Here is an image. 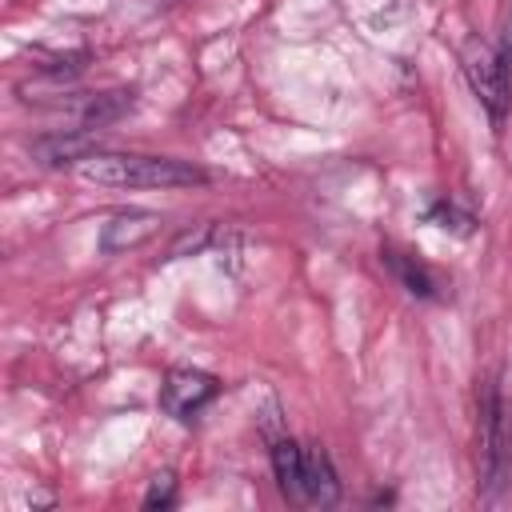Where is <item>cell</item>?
Instances as JSON below:
<instances>
[{"label": "cell", "mask_w": 512, "mask_h": 512, "mask_svg": "<svg viewBox=\"0 0 512 512\" xmlns=\"http://www.w3.org/2000/svg\"><path fill=\"white\" fill-rule=\"evenodd\" d=\"M76 172L80 180L100 188H192L208 180V172H200L196 164L140 152H88Z\"/></svg>", "instance_id": "obj_1"}, {"label": "cell", "mask_w": 512, "mask_h": 512, "mask_svg": "<svg viewBox=\"0 0 512 512\" xmlns=\"http://www.w3.org/2000/svg\"><path fill=\"white\" fill-rule=\"evenodd\" d=\"M480 456H484V504H496V488H512V364H504L484 392Z\"/></svg>", "instance_id": "obj_2"}, {"label": "cell", "mask_w": 512, "mask_h": 512, "mask_svg": "<svg viewBox=\"0 0 512 512\" xmlns=\"http://www.w3.org/2000/svg\"><path fill=\"white\" fill-rule=\"evenodd\" d=\"M460 64H464V76H468V84H472V92H476V100L488 108V116L500 124L504 120V112H508V60L488 44V40H480V36H472L468 44H464V52H460Z\"/></svg>", "instance_id": "obj_3"}, {"label": "cell", "mask_w": 512, "mask_h": 512, "mask_svg": "<svg viewBox=\"0 0 512 512\" xmlns=\"http://www.w3.org/2000/svg\"><path fill=\"white\" fill-rule=\"evenodd\" d=\"M220 392L216 376L208 372H196V368H172L164 376V388H160V408L172 416V420H196V412Z\"/></svg>", "instance_id": "obj_4"}, {"label": "cell", "mask_w": 512, "mask_h": 512, "mask_svg": "<svg viewBox=\"0 0 512 512\" xmlns=\"http://www.w3.org/2000/svg\"><path fill=\"white\" fill-rule=\"evenodd\" d=\"M88 152H96V132L92 128H64V132H52V136H40L32 144V156L36 164L44 168H64V164H80Z\"/></svg>", "instance_id": "obj_5"}, {"label": "cell", "mask_w": 512, "mask_h": 512, "mask_svg": "<svg viewBox=\"0 0 512 512\" xmlns=\"http://www.w3.org/2000/svg\"><path fill=\"white\" fill-rule=\"evenodd\" d=\"M160 228V216L156 212H116L104 220L100 228V248L104 252H124V248H136L144 244L148 236H156Z\"/></svg>", "instance_id": "obj_6"}, {"label": "cell", "mask_w": 512, "mask_h": 512, "mask_svg": "<svg viewBox=\"0 0 512 512\" xmlns=\"http://www.w3.org/2000/svg\"><path fill=\"white\" fill-rule=\"evenodd\" d=\"M340 496V484H336V472H332V460L320 444L304 448V504H336Z\"/></svg>", "instance_id": "obj_7"}, {"label": "cell", "mask_w": 512, "mask_h": 512, "mask_svg": "<svg viewBox=\"0 0 512 512\" xmlns=\"http://www.w3.org/2000/svg\"><path fill=\"white\" fill-rule=\"evenodd\" d=\"M272 472H276L280 492L288 500L304 504V448L296 440H276L272 444Z\"/></svg>", "instance_id": "obj_8"}, {"label": "cell", "mask_w": 512, "mask_h": 512, "mask_svg": "<svg viewBox=\"0 0 512 512\" xmlns=\"http://www.w3.org/2000/svg\"><path fill=\"white\" fill-rule=\"evenodd\" d=\"M128 108H132V92H92V96H80L76 116L84 128H100V124L124 116Z\"/></svg>", "instance_id": "obj_9"}, {"label": "cell", "mask_w": 512, "mask_h": 512, "mask_svg": "<svg viewBox=\"0 0 512 512\" xmlns=\"http://www.w3.org/2000/svg\"><path fill=\"white\" fill-rule=\"evenodd\" d=\"M384 264L392 268V276L412 292V296H420V300H432L436 296V276L420 264V260H412V256H400V252H384Z\"/></svg>", "instance_id": "obj_10"}, {"label": "cell", "mask_w": 512, "mask_h": 512, "mask_svg": "<svg viewBox=\"0 0 512 512\" xmlns=\"http://www.w3.org/2000/svg\"><path fill=\"white\" fill-rule=\"evenodd\" d=\"M172 496H176V476L164 472V476H156V480L148 484V492H144V508H168Z\"/></svg>", "instance_id": "obj_11"}, {"label": "cell", "mask_w": 512, "mask_h": 512, "mask_svg": "<svg viewBox=\"0 0 512 512\" xmlns=\"http://www.w3.org/2000/svg\"><path fill=\"white\" fill-rule=\"evenodd\" d=\"M508 56H512V40H508Z\"/></svg>", "instance_id": "obj_12"}]
</instances>
